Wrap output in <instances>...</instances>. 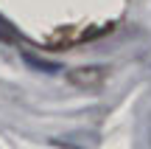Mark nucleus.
<instances>
[{
    "label": "nucleus",
    "mask_w": 151,
    "mask_h": 149,
    "mask_svg": "<svg viewBox=\"0 0 151 149\" xmlns=\"http://www.w3.org/2000/svg\"><path fill=\"white\" fill-rule=\"evenodd\" d=\"M67 82L78 90H98L106 82V68L104 65H78L67 71Z\"/></svg>",
    "instance_id": "nucleus-1"
}]
</instances>
